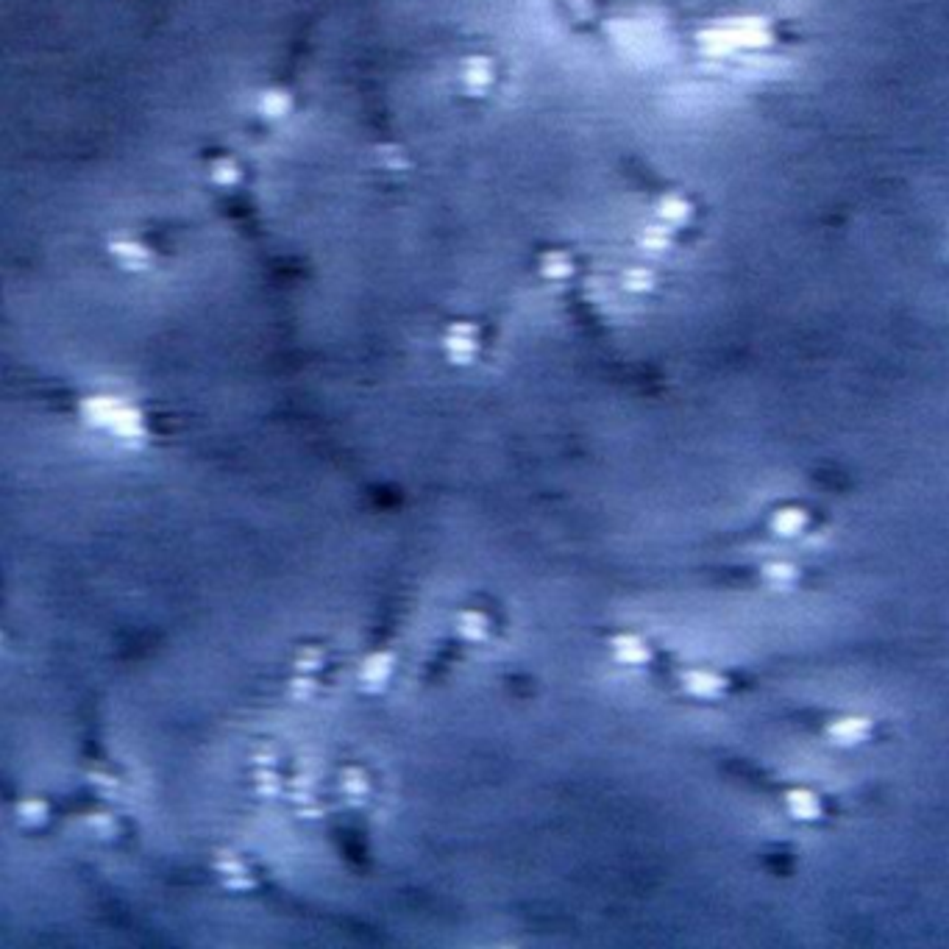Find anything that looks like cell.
Returning <instances> with one entry per match:
<instances>
[{
	"mask_svg": "<svg viewBox=\"0 0 949 949\" xmlns=\"http://www.w3.org/2000/svg\"><path fill=\"white\" fill-rule=\"evenodd\" d=\"M81 410H84V418L92 426L109 429L118 440H126V443H140L145 438V431H148L140 410H134L131 404H126L120 398H112V396L87 398Z\"/></svg>",
	"mask_w": 949,
	"mask_h": 949,
	"instance_id": "cell-1",
	"label": "cell"
},
{
	"mask_svg": "<svg viewBox=\"0 0 949 949\" xmlns=\"http://www.w3.org/2000/svg\"><path fill=\"white\" fill-rule=\"evenodd\" d=\"M496 78H499L496 65L491 57H484V53H471V57H466L457 67L459 87H463V92L471 98L491 95V90L496 87Z\"/></svg>",
	"mask_w": 949,
	"mask_h": 949,
	"instance_id": "cell-2",
	"label": "cell"
},
{
	"mask_svg": "<svg viewBox=\"0 0 949 949\" xmlns=\"http://www.w3.org/2000/svg\"><path fill=\"white\" fill-rule=\"evenodd\" d=\"M443 348H446V357L454 362V365H468L476 360L479 354V332L474 323H451L448 332H446V340H443Z\"/></svg>",
	"mask_w": 949,
	"mask_h": 949,
	"instance_id": "cell-3",
	"label": "cell"
},
{
	"mask_svg": "<svg viewBox=\"0 0 949 949\" xmlns=\"http://www.w3.org/2000/svg\"><path fill=\"white\" fill-rule=\"evenodd\" d=\"M109 254L112 259L123 267V270H131V274H140V270H148L153 257H151V248L145 246L143 239L131 237V234H118L109 239Z\"/></svg>",
	"mask_w": 949,
	"mask_h": 949,
	"instance_id": "cell-4",
	"label": "cell"
},
{
	"mask_svg": "<svg viewBox=\"0 0 949 949\" xmlns=\"http://www.w3.org/2000/svg\"><path fill=\"white\" fill-rule=\"evenodd\" d=\"M680 685L688 696L696 699H718L727 691V676L708 668H685L680 674Z\"/></svg>",
	"mask_w": 949,
	"mask_h": 949,
	"instance_id": "cell-5",
	"label": "cell"
},
{
	"mask_svg": "<svg viewBox=\"0 0 949 949\" xmlns=\"http://www.w3.org/2000/svg\"><path fill=\"white\" fill-rule=\"evenodd\" d=\"M872 727H875L872 718H866V716H840V718L830 721L827 738L838 746H858L863 741H869Z\"/></svg>",
	"mask_w": 949,
	"mask_h": 949,
	"instance_id": "cell-6",
	"label": "cell"
},
{
	"mask_svg": "<svg viewBox=\"0 0 949 949\" xmlns=\"http://www.w3.org/2000/svg\"><path fill=\"white\" fill-rule=\"evenodd\" d=\"M610 649H613L615 663H621V666H646L649 660H652V649H649V643L638 635H615L610 640Z\"/></svg>",
	"mask_w": 949,
	"mask_h": 949,
	"instance_id": "cell-7",
	"label": "cell"
},
{
	"mask_svg": "<svg viewBox=\"0 0 949 949\" xmlns=\"http://www.w3.org/2000/svg\"><path fill=\"white\" fill-rule=\"evenodd\" d=\"M257 112L265 120H284L292 112V95L282 87H267L257 95Z\"/></svg>",
	"mask_w": 949,
	"mask_h": 949,
	"instance_id": "cell-8",
	"label": "cell"
},
{
	"mask_svg": "<svg viewBox=\"0 0 949 949\" xmlns=\"http://www.w3.org/2000/svg\"><path fill=\"white\" fill-rule=\"evenodd\" d=\"M785 807L797 822H816L822 816V799L810 788H791L785 794Z\"/></svg>",
	"mask_w": 949,
	"mask_h": 949,
	"instance_id": "cell-9",
	"label": "cell"
},
{
	"mask_svg": "<svg viewBox=\"0 0 949 949\" xmlns=\"http://www.w3.org/2000/svg\"><path fill=\"white\" fill-rule=\"evenodd\" d=\"M807 524H810V518L802 507H782L771 515L769 529L777 537H799L807 529Z\"/></svg>",
	"mask_w": 949,
	"mask_h": 949,
	"instance_id": "cell-10",
	"label": "cell"
},
{
	"mask_svg": "<svg viewBox=\"0 0 949 949\" xmlns=\"http://www.w3.org/2000/svg\"><path fill=\"white\" fill-rule=\"evenodd\" d=\"M393 671V655L390 652H376L370 655L365 663H362V671H360V683L365 688H382L385 680L390 676Z\"/></svg>",
	"mask_w": 949,
	"mask_h": 949,
	"instance_id": "cell-11",
	"label": "cell"
},
{
	"mask_svg": "<svg viewBox=\"0 0 949 949\" xmlns=\"http://www.w3.org/2000/svg\"><path fill=\"white\" fill-rule=\"evenodd\" d=\"M763 579H766V585L779 588V590L794 588L799 579V568L788 560H771L763 565Z\"/></svg>",
	"mask_w": 949,
	"mask_h": 949,
	"instance_id": "cell-12",
	"label": "cell"
},
{
	"mask_svg": "<svg viewBox=\"0 0 949 949\" xmlns=\"http://www.w3.org/2000/svg\"><path fill=\"white\" fill-rule=\"evenodd\" d=\"M540 274H544L546 279H554V282H562L568 276H574V259L571 254L565 251H549L544 259H540Z\"/></svg>",
	"mask_w": 949,
	"mask_h": 949,
	"instance_id": "cell-13",
	"label": "cell"
},
{
	"mask_svg": "<svg viewBox=\"0 0 949 949\" xmlns=\"http://www.w3.org/2000/svg\"><path fill=\"white\" fill-rule=\"evenodd\" d=\"M343 794L351 799V802H354V805H360L365 797H368V791H370V782H368V777L360 771V769H348L345 774H343Z\"/></svg>",
	"mask_w": 949,
	"mask_h": 949,
	"instance_id": "cell-14",
	"label": "cell"
},
{
	"mask_svg": "<svg viewBox=\"0 0 949 949\" xmlns=\"http://www.w3.org/2000/svg\"><path fill=\"white\" fill-rule=\"evenodd\" d=\"M459 632H463V638L479 643L487 638V615L479 613V610H468L459 615Z\"/></svg>",
	"mask_w": 949,
	"mask_h": 949,
	"instance_id": "cell-15",
	"label": "cell"
},
{
	"mask_svg": "<svg viewBox=\"0 0 949 949\" xmlns=\"http://www.w3.org/2000/svg\"><path fill=\"white\" fill-rule=\"evenodd\" d=\"M239 176H242V168L234 159H214L209 168V178L221 187H234L239 181Z\"/></svg>",
	"mask_w": 949,
	"mask_h": 949,
	"instance_id": "cell-16",
	"label": "cell"
},
{
	"mask_svg": "<svg viewBox=\"0 0 949 949\" xmlns=\"http://www.w3.org/2000/svg\"><path fill=\"white\" fill-rule=\"evenodd\" d=\"M257 791L262 794V797H270V799H274V797H279L282 794V779H279V774L274 771V766H262V769H257Z\"/></svg>",
	"mask_w": 949,
	"mask_h": 949,
	"instance_id": "cell-17",
	"label": "cell"
},
{
	"mask_svg": "<svg viewBox=\"0 0 949 949\" xmlns=\"http://www.w3.org/2000/svg\"><path fill=\"white\" fill-rule=\"evenodd\" d=\"M17 816L25 822V824H39L45 816H48V805L39 802V799H25L17 805Z\"/></svg>",
	"mask_w": 949,
	"mask_h": 949,
	"instance_id": "cell-18",
	"label": "cell"
},
{
	"mask_svg": "<svg viewBox=\"0 0 949 949\" xmlns=\"http://www.w3.org/2000/svg\"><path fill=\"white\" fill-rule=\"evenodd\" d=\"M379 165L387 170H404L406 168V156L401 151V145H382L379 148Z\"/></svg>",
	"mask_w": 949,
	"mask_h": 949,
	"instance_id": "cell-19",
	"label": "cell"
},
{
	"mask_svg": "<svg viewBox=\"0 0 949 949\" xmlns=\"http://www.w3.org/2000/svg\"><path fill=\"white\" fill-rule=\"evenodd\" d=\"M320 666H323V652H320V649H312V646L301 649L298 657H295V671H301V674H312Z\"/></svg>",
	"mask_w": 949,
	"mask_h": 949,
	"instance_id": "cell-20",
	"label": "cell"
},
{
	"mask_svg": "<svg viewBox=\"0 0 949 949\" xmlns=\"http://www.w3.org/2000/svg\"><path fill=\"white\" fill-rule=\"evenodd\" d=\"M87 827H90L95 835H100V838H109V835L118 830V822H115L112 813H92V816L87 819Z\"/></svg>",
	"mask_w": 949,
	"mask_h": 949,
	"instance_id": "cell-21",
	"label": "cell"
},
{
	"mask_svg": "<svg viewBox=\"0 0 949 949\" xmlns=\"http://www.w3.org/2000/svg\"><path fill=\"white\" fill-rule=\"evenodd\" d=\"M290 688H292V696L304 699V696H309V693L315 691V683H312V676H309V674H301V671H298V674L292 676Z\"/></svg>",
	"mask_w": 949,
	"mask_h": 949,
	"instance_id": "cell-22",
	"label": "cell"
},
{
	"mask_svg": "<svg viewBox=\"0 0 949 949\" xmlns=\"http://www.w3.org/2000/svg\"><path fill=\"white\" fill-rule=\"evenodd\" d=\"M90 782L95 785V788H100V791H115V785H118V779H115L109 771H98V769L90 771Z\"/></svg>",
	"mask_w": 949,
	"mask_h": 949,
	"instance_id": "cell-23",
	"label": "cell"
}]
</instances>
